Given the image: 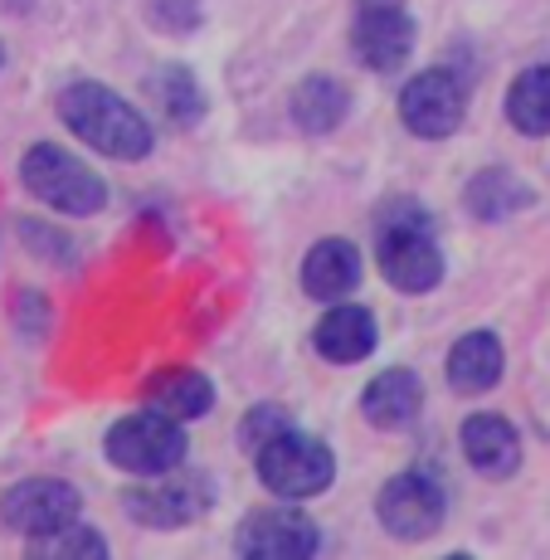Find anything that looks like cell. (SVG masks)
<instances>
[{"label": "cell", "instance_id": "3", "mask_svg": "<svg viewBox=\"0 0 550 560\" xmlns=\"http://www.w3.org/2000/svg\"><path fill=\"white\" fill-rule=\"evenodd\" d=\"M254 468L258 482H264L273 498L283 502H307L321 498L337 478V454L321 444L317 434H302V429H278L268 444L254 448Z\"/></svg>", "mask_w": 550, "mask_h": 560}, {"label": "cell", "instance_id": "16", "mask_svg": "<svg viewBox=\"0 0 550 560\" xmlns=\"http://www.w3.org/2000/svg\"><path fill=\"white\" fill-rule=\"evenodd\" d=\"M444 371H448V385L458 395H488L506 371V351L492 331H468V337L453 341Z\"/></svg>", "mask_w": 550, "mask_h": 560}, {"label": "cell", "instance_id": "10", "mask_svg": "<svg viewBox=\"0 0 550 560\" xmlns=\"http://www.w3.org/2000/svg\"><path fill=\"white\" fill-rule=\"evenodd\" d=\"M234 551L249 560H307L321 551V532L297 508H264L249 512L234 532Z\"/></svg>", "mask_w": 550, "mask_h": 560}, {"label": "cell", "instance_id": "18", "mask_svg": "<svg viewBox=\"0 0 550 560\" xmlns=\"http://www.w3.org/2000/svg\"><path fill=\"white\" fill-rule=\"evenodd\" d=\"M463 205H468V214H478V220L498 224V220H506V214L531 210V205H536V190L526 186L516 171H506V166H482L478 176L463 186Z\"/></svg>", "mask_w": 550, "mask_h": 560}, {"label": "cell", "instance_id": "13", "mask_svg": "<svg viewBox=\"0 0 550 560\" xmlns=\"http://www.w3.org/2000/svg\"><path fill=\"white\" fill-rule=\"evenodd\" d=\"M381 341V327H375V312L371 307H355V303H331L327 317L317 322L312 331V347H317L321 361L331 365H355L365 361Z\"/></svg>", "mask_w": 550, "mask_h": 560}, {"label": "cell", "instance_id": "15", "mask_svg": "<svg viewBox=\"0 0 550 560\" xmlns=\"http://www.w3.org/2000/svg\"><path fill=\"white\" fill-rule=\"evenodd\" d=\"M419 409H424V385H419L414 371H405V365H390V371H381L371 385L361 390V415L365 424L375 429H405L419 419Z\"/></svg>", "mask_w": 550, "mask_h": 560}, {"label": "cell", "instance_id": "4", "mask_svg": "<svg viewBox=\"0 0 550 560\" xmlns=\"http://www.w3.org/2000/svg\"><path fill=\"white\" fill-rule=\"evenodd\" d=\"M20 180H25V190L39 205H49V210H59V214H73V220H89V214H98L107 205V186L98 171L83 166L79 156L54 142H39L20 156Z\"/></svg>", "mask_w": 550, "mask_h": 560}, {"label": "cell", "instance_id": "2", "mask_svg": "<svg viewBox=\"0 0 550 560\" xmlns=\"http://www.w3.org/2000/svg\"><path fill=\"white\" fill-rule=\"evenodd\" d=\"M381 244H375V264H381L385 283L405 298L434 293L444 283V249L434 240V220L419 210L414 200H390L375 220Z\"/></svg>", "mask_w": 550, "mask_h": 560}, {"label": "cell", "instance_id": "23", "mask_svg": "<svg viewBox=\"0 0 550 560\" xmlns=\"http://www.w3.org/2000/svg\"><path fill=\"white\" fill-rule=\"evenodd\" d=\"M278 429H288V415H283V409H273V405H258L254 415L244 419L239 439H244V448H249V454H254V448H258V444H268V439H273Z\"/></svg>", "mask_w": 550, "mask_h": 560}, {"label": "cell", "instance_id": "19", "mask_svg": "<svg viewBox=\"0 0 550 560\" xmlns=\"http://www.w3.org/2000/svg\"><path fill=\"white\" fill-rule=\"evenodd\" d=\"M147 405L171 419H204L214 409V385L200 371H161L147 381Z\"/></svg>", "mask_w": 550, "mask_h": 560}, {"label": "cell", "instance_id": "8", "mask_svg": "<svg viewBox=\"0 0 550 560\" xmlns=\"http://www.w3.org/2000/svg\"><path fill=\"white\" fill-rule=\"evenodd\" d=\"M468 117V89L453 69H424L400 89V122L424 142H444Z\"/></svg>", "mask_w": 550, "mask_h": 560}, {"label": "cell", "instance_id": "5", "mask_svg": "<svg viewBox=\"0 0 550 560\" xmlns=\"http://www.w3.org/2000/svg\"><path fill=\"white\" fill-rule=\"evenodd\" d=\"M186 429L180 419L161 415V409H137V415L117 419L103 439V454L113 468L132 472V478H161V472L186 463Z\"/></svg>", "mask_w": 550, "mask_h": 560}, {"label": "cell", "instance_id": "14", "mask_svg": "<svg viewBox=\"0 0 550 560\" xmlns=\"http://www.w3.org/2000/svg\"><path fill=\"white\" fill-rule=\"evenodd\" d=\"M361 283V254L351 240H321L302 258V293L317 303H347Z\"/></svg>", "mask_w": 550, "mask_h": 560}, {"label": "cell", "instance_id": "12", "mask_svg": "<svg viewBox=\"0 0 550 560\" xmlns=\"http://www.w3.org/2000/svg\"><path fill=\"white\" fill-rule=\"evenodd\" d=\"M458 444H463L468 468L492 482L512 478V472L522 468V434H516V424H506L502 415H468L458 429Z\"/></svg>", "mask_w": 550, "mask_h": 560}, {"label": "cell", "instance_id": "21", "mask_svg": "<svg viewBox=\"0 0 550 560\" xmlns=\"http://www.w3.org/2000/svg\"><path fill=\"white\" fill-rule=\"evenodd\" d=\"M147 93L156 98V113L166 117L171 127H196L204 117V93H200V79L180 63H166L147 79Z\"/></svg>", "mask_w": 550, "mask_h": 560}, {"label": "cell", "instance_id": "7", "mask_svg": "<svg viewBox=\"0 0 550 560\" xmlns=\"http://www.w3.org/2000/svg\"><path fill=\"white\" fill-rule=\"evenodd\" d=\"M375 516L395 541H429V536L444 526L448 516V498L438 488V478L429 472H395L381 492H375Z\"/></svg>", "mask_w": 550, "mask_h": 560}, {"label": "cell", "instance_id": "25", "mask_svg": "<svg viewBox=\"0 0 550 560\" xmlns=\"http://www.w3.org/2000/svg\"><path fill=\"white\" fill-rule=\"evenodd\" d=\"M0 63H5V45H0Z\"/></svg>", "mask_w": 550, "mask_h": 560}, {"label": "cell", "instance_id": "22", "mask_svg": "<svg viewBox=\"0 0 550 560\" xmlns=\"http://www.w3.org/2000/svg\"><path fill=\"white\" fill-rule=\"evenodd\" d=\"M30 556H49V560H63V556H89V560H103L107 556V541L93 526L83 522H69L59 532H45V536H30Z\"/></svg>", "mask_w": 550, "mask_h": 560}, {"label": "cell", "instance_id": "11", "mask_svg": "<svg viewBox=\"0 0 550 560\" xmlns=\"http://www.w3.org/2000/svg\"><path fill=\"white\" fill-rule=\"evenodd\" d=\"M351 54L371 73H395L414 54V20L395 0H365V10L351 25Z\"/></svg>", "mask_w": 550, "mask_h": 560}, {"label": "cell", "instance_id": "1", "mask_svg": "<svg viewBox=\"0 0 550 560\" xmlns=\"http://www.w3.org/2000/svg\"><path fill=\"white\" fill-rule=\"evenodd\" d=\"M59 117L79 142H89L98 156L113 161H142L156 147V132H151L147 117L93 79H79L59 93Z\"/></svg>", "mask_w": 550, "mask_h": 560}, {"label": "cell", "instance_id": "17", "mask_svg": "<svg viewBox=\"0 0 550 560\" xmlns=\"http://www.w3.org/2000/svg\"><path fill=\"white\" fill-rule=\"evenodd\" d=\"M288 113H293V122L307 137H327L347 122L351 89L341 79H331V73H307V79L293 89V98H288Z\"/></svg>", "mask_w": 550, "mask_h": 560}, {"label": "cell", "instance_id": "24", "mask_svg": "<svg viewBox=\"0 0 550 560\" xmlns=\"http://www.w3.org/2000/svg\"><path fill=\"white\" fill-rule=\"evenodd\" d=\"M20 234L30 240V249L35 254H45V258H54V264H73V249H63V234H54V230H45V224H35V220H20Z\"/></svg>", "mask_w": 550, "mask_h": 560}, {"label": "cell", "instance_id": "20", "mask_svg": "<svg viewBox=\"0 0 550 560\" xmlns=\"http://www.w3.org/2000/svg\"><path fill=\"white\" fill-rule=\"evenodd\" d=\"M506 122L522 137H550V63H531L506 89Z\"/></svg>", "mask_w": 550, "mask_h": 560}, {"label": "cell", "instance_id": "6", "mask_svg": "<svg viewBox=\"0 0 550 560\" xmlns=\"http://www.w3.org/2000/svg\"><path fill=\"white\" fill-rule=\"evenodd\" d=\"M122 508L137 526H151V532H176V526L200 522L204 512L214 508V482L204 472H161L147 488H127Z\"/></svg>", "mask_w": 550, "mask_h": 560}, {"label": "cell", "instance_id": "9", "mask_svg": "<svg viewBox=\"0 0 550 560\" xmlns=\"http://www.w3.org/2000/svg\"><path fill=\"white\" fill-rule=\"evenodd\" d=\"M79 516H83V498H79V488L63 478H25L0 492V522H5L10 532H20L25 541L30 536L59 532V526L79 522Z\"/></svg>", "mask_w": 550, "mask_h": 560}]
</instances>
